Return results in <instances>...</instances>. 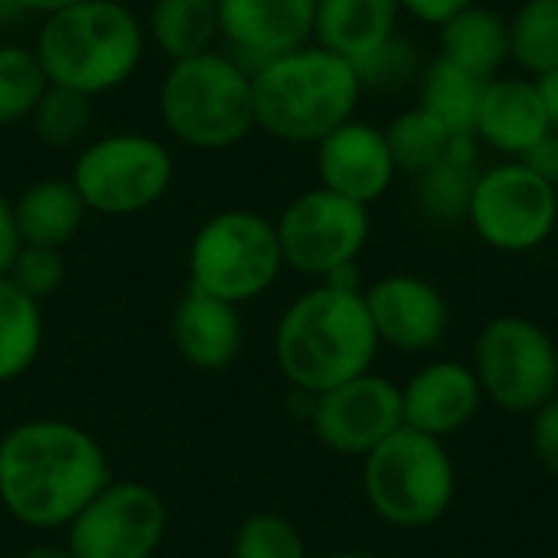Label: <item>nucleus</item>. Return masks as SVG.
I'll return each instance as SVG.
<instances>
[{
    "mask_svg": "<svg viewBox=\"0 0 558 558\" xmlns=\"http://www.w3.org/2000/svg\"><path fill=\"white\" fill-rule=\"evenodd\" d=\"M108 481L101 445L72 422L36 418L0 438V504L26 526H69Z\"/></svg>",
    "mask_w": 558,
    "mask_h": 558,
    "instance_id": "obj_1",
    "label": "nucleus"
},
{
    "mask_svg": "<svg viewBox=\"0 0 558 558\" xmlns=\"http://www.w3.org/2000/svg\"><path fill=\"white\" fill-rule=\"evenodd\" d=\"M379 337L363 291L317 284L304 291L278 320L275 360L284 379L311 399L373 373Z\"/></svg>",
    "mask_w": 558,
    "mask_h": 558,
    "instance_id": "obj_2",
    "label": "nucleus"
},
{
    "mask_svg": "<svg viewBox=\"0 0 558 558\" xmlns=\"http://www.w3.org/2000/svg\"><path fill=\"white\" fill-rule=\"evenodd\" d=\"M255 128L275 141L317 144L350 118L363 98V78L343 56L307 43L252 69Z\"/></svg>",
    "mask_w": 558,
    "mask_h": 558,
    "instance_id": "obj_3",
    "label": "nucleus"
},
{
    "mask_svg": "<svg viewBox=\"0 0 558 558\" xmlns=\"http://www.w3.org/2000/svg\"><path fill=\"white\" fill-rule=\"evenodd\" d=\"M33 49L49 85L95 98L134 78L144 62L147 33L121 0H82L46 16Z\"/></svg>",
    "mask_w": 558,
    "mask_h": 558,
    "instance_id": "obj_4",
    "label": "nucleus"
},
{
    "mask_svg": "<svg viewBox=\"0 0 558 558\" xmlns=\"http://www.w3.org/2000/svg\"><path fill=\"white\" fill-rule=\"evenodd\" d=\"M157 108L163 128L193 150H226L255 131L252 72L219 49L170 62Z\"/></svg>",
    "mask_w": 558,
    "mask_h": 558,
    "instance_id": "obj_5",
    "label": "nucleus"
},
{
    "mask_svg": "<svg viewBox=\"0 0 558 558\" xmlns=\"http://www.w3.org/2000/svg\"><path fill=\"white\" fill-rule=\"evenodd\" d=\"M363 494L389 526L425 530L451 510L458 471L445 441L402 425L363 458Z\"/></svg>",
    "mask_w": 558,
    "mask_h": 558,
    "instance_id": "obj_6",
    "label": "nucleus"
},
{
    "mask_svg": "<svg viewBox=\"0 0 558 558\" xmlns=\"http://www.w3.org/2000/svg\"><path fill=\"white\" fill-rule=\"evenodd\" d=\"M186 265L190 288L239 307L278 281L284 255L271 219L252 209H222L196 229Z\"/></svg>",
    "mask_w": 558,
    "mask_h": 558,
    "instance_id": "obj_7",
    "label": "nucleus"
},
{
    "mask_svg": "<svg viewBox=\"0 0 558 558\" xmlns=\"http://www.w3.org/2000/svg\"><path fill=\"white\" fill-rule=\"evenodd\" d=\"M173 173V154L163 141L137 131H114L78 150L69 180L88 213L137 216L167 196Z\"/></svg>",
    "mask_w": 558,
    "mask_h": 558,
    "instance_id": "obj_8",
    "label": "nucleus"
},
{
    "mask_svg": "<svg viewBox=\"0 0 558 558\" xmlns=\"http://www.w3.org/2000/svg\"><path fill=\"white\" fill-rule=\"evenodd\" d=\"M471 369L487 402L510 415H536L558 396L556 337L520 314L494 317L477 333Z\"/></svg>",
    "mask_w": 558,
    "mask_h": 558,
    "instance_id": "obj_9",
    "label": "nucleus"
},
{
    "mask_svg": "<svg viewBox=\"0 0 558 558\" xmlns=\"http://www.w3.org/2000/svg\"><path fill=\"white\" fill-rule=\"evenodd\" d=\"M468 226L497 252L523 255L553 239L558 226V190L523 160L481 170L468 209Z\"/></svg>",
    "mask_w": 558,
    "mask_h": 558,
    "instance_id": "obj_10",
    "label": "nucleus"
},
{
    "mask_svg": "<svg viewBox=\"0 0 558 558\" xmlns=\"http://www.w3.org/2000/svg\"><path fill=\"white\" fill-rule=\"evenodd\" d=\"M275 229L284 265L324 281L337 268L356 265L369 242V206L314 186L284 206Z\"/></svg>",
    "mask_w": 558,
    "mask_h": 558,
    "instance_id": "obj_11",
    "label": "nucleus"
},
{
    "mask_svg": "<svg viewBox=\"0 0 558 558\" xmlns=\"http://www.w3.org/2000/svg\"><path fill=\"white\" fill-rule=\"evenodd\" d=\"M72 558H154L167 533V507L137 481H108L65 526Z\"/></svg>",
    "mask_w": 558,
    "mask_h": 558,
    "instance_id": "obj_12",
    "label": "nucleus"
},
{
    "mask_svg": "<svg viewBox=\"0 0 558 558\" xmlns=\"http://www.w3.org/2000/svg\"><path fill=\"white\" fill-rule=\"evenodd\" d=\"M311 425L324 448L350 458H366L405 425L402 386L376 373L340 383L314 396Z\"/></svg>",
    "mask_w": 558,
    "mask_h": 558,
    "instance_id": "obj_13",
    "label": "nucleus"
},
{
    "mask_svg": "<svg viewBox=\"0 0 558 558\" xmlns=\"http://www.w3.org/2000/svg\"><path fill=\"white\" fill-rule=\"evenodd\" d=\"M379 343L402 353H425L448 333L445 294L418 275H386L363 291Z\"/></svg>",
    "mask_w": 558,
    "mask_h": 558,
    "instance_id": "obj_14",
    "label": "nucleus"
},
{
    "mask_svg": "<svg viewBox=\"0 0 558 558\" xmlns=\"http://www.w3.org/2000/svg\"><path fill=\"white\" fill-rule=\"evenodd\" d=\"M314 7L317 0H216L219 36L252 72L314 43Z\"/></svg>",
    "mask_w": 558,
    "mask_h": 558,
    "instance_id": "obj_15",
    "label": "nucleus"
},
{
    "mask_svg": "<svg viewBox=\"0 0 558 558\" xmlns=\"http://www.w3.org/2000/svg\"><path fill=\"white\" fill-rule=\"evenodd\" d=\"M314 147L320 186L363 206L383 199L399 173L386 144V131L360 118H350Z\"/></svg>",
    "mask_w": 558,
    "mask_h": 558,
    "instance_id": "obj_16",
    "label": "nucleus"
},
{
    "mask_svg": "<svg viewBox=\"0 0 558 558\" xmlns=\"http://www.w3.org/2000/svg\"><path fill=\"white\" fill-rule=\"evenodd\" d=\"M481 405H484V389L474 369L454 360L428 363L402 386L405 428L438 441L468 428Z\"/></svg>",
    "mask_w": 558,
    "mask_h": 558,
    "instance_id": "obj_17",
    "label": "nucleus"
},
{
    "mask_svg": "<svg viewBox=\"0 0 558 558\" xmlns=\"http://www.w3.org/2000/svg\"><path fill=\"white\" fill-rule=\"evenodd\" d=\"M549 131L553 124L546 118V108L533 78H490L484 85L477 118H474L477 141L520 160Z\"/></svg>",
    "mask_w": 558,
    "mask_h": 558,
    "instance_id": "obj_18",
    "label": "nucleus"
},
{
    "mask_svg": "<svg viewBox=\"0 0 558 558\" xmlns=\"http://www.w3.org/2000/svg\"><path fill=\"white\" fill-rule=\"evenodd\" d=\"M170 337L190 366L226 369L242 350V320L235 304L219 301L199 288H186L173 307Z\"/></svg>",
    "mask_w": 558,
    "mask_h": 558,
    "instance_id": "obj_19",
    "label": "nucleus"
},
{
    "mask_svg": "<svg viewBox=\"0 0 558 558\" xmlns=\"http://www.w3.org/2000/svg\"><path fill=\"white\" fill-rule=\"evenodd\" d=\"M399 0H317L314 43L356 69L396 39Z\"/></svg>",
    "mask_w": 558,
    "mask_h": 558,
    "instance_id": "obj_20",
    "label": "nucleus"
},
{
    "mask_svg": "<svg viewBox=\"0 0 558 558\" xmlns=\"http://www.w3.org/2000/svg\"><path fill=\"white\" fill-rule=\"evenodd\" d=\"M438 39L445 59L481 78H497L510 59V20L481 3H471L445 20L438 26Z\"/></svg>",
    "mask_w": 558,
    "mask_h": 558,
    "instance_id": "obj_21",
    "label": "nucleus"
},
{
    "mask_svg": "<svg viewBox=\"0 0 558 558\" xmlns=\"http://www.w3.org/2000/svg\"><path fill=\"white\" fill-rule=\"evenodd\" d=\"M85 203L72 180H36L13 199V216L23 245L62 248L85 219Z\"/></svg>",
    "mask_w": 558,
    "mask_h": 558,
    "instance_id": "obj_22",
    "label": "nucleus"
},
{
    "mask_svg": "<svg viewBox=\"0 0 558 558\" xmlns=\"http://www.w3.org/2000/svg\"><path fill=\"white\" fill-rule=\"evenodd\" d=\"M144 33L170 62L199 56L219 36L216 0H154Z\"/></svg>",
    "mask_w": 558,
    "mask_h": 558,
    "instance_id": "obj_23",
    "label": "nucleus"
},
{
    "mask_svg": "<svg viewBox=\"0 0 558 558\" xmlns=\"http://www.w3.org/2000/svg\"><path fill=\"white\" fill-rule=\"evenodd\" d=\"M490 78H481L441 52L428 62L418 82V108H425L432 118H438L448 131L454 134H474V118L477 105L484 95V85Z\"/></svg>",
    "mask_w": 558,
    "mask_h": 558,
    "instance_id": "obj_24",
    "label": "nucleus"
},
{
    "mask_svg": "<svg viewBox=\"0 0 558 558\" xmlns=\"http://www.w3.org/2000/svg\"><path fill=\"white\" fill-rule=\"evenodd\" d=\"M43 347V311L10 278H0V383L23 376Z\"/></svg>",
    "mask_w": 558,
    "mask_h": 558,
    "instance_id": "obj_25",
    "label": "nucleus"
},
{
    "mask_svg": "<svg viewBox=\"0 0 558 558\" xmlns=\"http://www.w3.org/2000/svg\"><path fill=\"white\" fill-rule=\"evenodd\" d=\"M383 131H386V144L392 150L396 167L412 173V177L441 163L448 157L451 141H454V131H448L438 118H432L418 105L396 114Z\"/></svg>",
    "mask_w": 558,
    "mask_h": 558,
    "instance_id": "obj_26",
    "label": "nucleus"
},
{
    "mask_svg": "<svg viewBox=\"0 0 558 558\" xmlns=\"http://www.w3.org/2000/svg\"><path fill=\"white\" fill-rule=\"evenodd\" d=\"M477 177H481L477 167L458 163V160H441L432 170L418 173L415 177V206H418V213L435 226L468 222V209H471Z\"/></svg>",
    "mask_w": 558,
    "mask_h": 558,
    "instance_id": "obj_27",
    "label": "nucleus"
},
{
    "mask_svg": "<svg viewBox=\"0 0 558 558\" xmlns=\"http://www.w3.org/2000/svg\"><path fill=\"white\" fill-rule=\"evenodd\" d=\"M510 59L533 78L558 65V0H526L510 20Z\"/></svg>",
    "mask_w": 558,
    "mask_h": 558,
    "instance_id": "obj_28",
    "label": "nucleus"
},
{
    "mask_svg": "<svg viewBox=\"0 0 558 558\" xmlns=\"http://www.w3.org/2000/svg\"><path fill=\"white\" fill-rule=\"evenodd\" d=\"M49 88V78L33 46L0 43V128L29 121L36 101Z\"/></svg>",
    "mask_w": 558,
    "mask_h": 558,
    "instance_id": "obj_29",
    "label": "nucleus"
},
{
    "mask_svg": "<svg viewBox=\"0 0 558 558\" xmlns=\"http://www.w3.org/2000/svg\"><path fill=\"white\" fill-rule=\"evenodd\" d=\"M29 128L46 147H75L92 128V98L62 85H49L29 114Z\"/></svg>",
    "mask_w": 558,
    "mask_h": 558,
    "instance_id": "obj_30",
    "label": "nucleus"
},
{
    "mask_svg": "<svg viewBox=\"0 0 558 558\" xmlns=\"http://www.w3.org/2000/svg\"><path fill=\"white\" fill-rule=\"evenodd\" d=\"M235 558H307L304 539L278 513H255L235 536Z\"/></svg>",
    "mask_w": 558,
    "mask_h": 558,
    "instance_id": "obj_31",
    "label": "nucleus"
},
{
    "mask_svg": "<svg viewBox=\"0 0 558 558\" xmlns=\"http://www.w3.org/2000/svg\"><path fill=\"white\" fill-rule=\"evenodd\" d=\"M7 278L26 291L33 301H43L56 294L65 281V258L59 248H39V245H23L7 271Z\"/></svg>",
    "mask_w": 558,
    "mask_h": 558,
    "instance_id": "obj_32",
    "label": "nucleus"
},
{
    "mask_svg": "<svg viewBox=\"0 0 558 558\" xmlns=\"http://www.w3.org/2000/svg\"><path fill=\"white\" fill-rule=\"evenodd\" d=\"M412 69H415L412 46L402 43V39L396 36L383 52H376V56H373L369 62H363L356 72H360V78H363V88H369V85H392V82H402V78L412 75Z\"/></svg>",
    "mask_w": 558,
    "mask_h": 558,
    "instance_id": "obj_33",
    "label": "nucleus"
},
{
    "mask_svg": "<svg viewBox=\"0 0 558 558\" xmlns=\"http://www.w3.org/2000/svg\"><path fill=\"white\" fill-rule=\"evenodd\" d=\"M533 454L543 471L558 481V396L533 415Z\"/></svg>",
    "mask_w": 558,
    "mask_h": 558,
    "instance_id": "obj_34",
    "label": "nucleus"
},
{
    "mask_svg": "<svg viewBox=\"0 0 558 558\" xmlns=\"http://www.w3.org/2000/svg\"><path fill=\"white\" fill-rule=\"evenodd\" d=\"M533 173H539L546 183H553L558 190V131H549L536 147H530L523 157H520Z\"/></svg>",
    "mask_w": 558,
    "mask_h": 558,
    "instance_id": "obj_35",
    "label": "nucleus"
},
{
    "mask_svg": "<svg viewBox=\"0 0 558 558\" xmlns=\"http://www.w3.org/2000/svg\"><path fill=\"white\" fill-rule=\"evenodd\" d=\"M477 0H399V7L422 20V23H432V26H441L445 20H451L454 13H461L464 7H471Z\"/></svg>",
    "mask_w": 558,
    "mask_h": 558,
    "instance_id": "obj_36",
    "label": "nucleus"
},
{
    "mask_svg": "<svg viewBox=\"0 0 558 558\" xmlns=\"http://www.w3.org/2000/svg\"><path fill=\"white\" fill-rule=\"evenodd\" d=\"M23 248L20 229H16V216H13V199H7L0 193V278H7L16 252Z\"/></svg>",
    "mask_w": 558,
    "mask_h": 558,
    "instance_id": "obj_37",
    "label": "nucleus"
},
{
    "mask_svg": "<svg viewBox=\"0 0 558 558\" xmlns=\"http://www.w3.org/2000/svg\"><path fill=\"white\" fill-rule=\"evenodd\" d=\"M533 82H536V92L543 98V108H546V118H549L553 131H558V65L543 72V75H536Z\"/></svg>",
    "mask_w": 558,
    "mask_h": 558,
    "instance_id": "obj_38",
    "label": "nucleus"
},
{
    "mask_svg": "<svg viewBox=\"0 0 558 558\" xmlns=\"http://www.w3.org/2000/svg\"><path fill=\"white\" fill-rule=\"evenodd\" d=\"M10 3H16L20 10L39 13V16L46 20V16H52V13H59V10H69V7H75V3H82V0H10Z\"/></svg>",
    "mask_w": 558,
    "mask_h": 558,
    "instance_id": "obj_39",
    "label": "nucleus"
},
{
    "mask_svg": "<svg viewBox=\"0 0 558 558\" xmlns=\"http://www.w3.org/2000/svg\"><path fill=\"white\" fill-rule=\"evenodd\" d=\"M20 558H72L69 549H59V546H36L29 553H23Z\"/></svg>",
    "mask_w": 558,
    "mask_h": 558,
    "instance_id": "obj_40",
    "label": "nucleus"
},
{
    "mask_svg": "<svg viewBox=\"0 0 558 558\" xmlns=\"http://www.w3.org/2000/svg\"><path fill=\"white\" fill-rule=\"evenodd\" d=\"M324 558H379V556H373V553H333V556H324Z\"/></svg>",
    "mask_w": 558,
    "mask_h": 558,
    "instance_id": "obj_41",
    "label": "nucleus"
},
{
    "mask_svg": "<svg viewBox=\"0 0 558 558\" xmlns=\"http://www.w3.org/2000/svg\"><path fill=\"white\" fill-rule=\"evenodd\" d=\"M7 3H10V0H0V10H3V7H7Z\"/></svg>",
    "mask_w": 558,
    "mask_h": 558,
    "instance_id": "obj_42",
    "label": "nucleus"
},
{
    "mask_svg": "<svg viewBox=\"0 0 558 558\" xmlns=\"http://www.w3.org/2000/svg\"><path fill=\"white\" fill-rule=\"evenodd\" d=\"M556 360H558V340H556Z\"/></svg>",
    "mask_w": 558,
    "mask_h": 558,
    "instance_id": "obj_43",
    "label": "nucleus"
}]
</instances>
